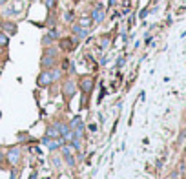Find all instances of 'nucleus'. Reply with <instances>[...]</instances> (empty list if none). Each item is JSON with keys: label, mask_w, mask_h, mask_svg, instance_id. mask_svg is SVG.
I'll use <instances>...</instances> for the list:
<instances>
[{"label": "nucleus", "mask_w": 186, "mask_h": 179, "mask_svg": "<svg viewBox=\"0 0 186 179\" xmlns=\"http://www.w3.org/2000/svg\"><path fill=\"white\" fill-rule=\"evenodd\" d=\"M42 144H46L49 150H57L64 144V139L62 137H57V139H49V137H44L42 139Z\"/></svg>", "instance_id": "1"}, {"label": "nucleus", "mask_w": 186, "mask_h": 179, "mask_svg": "<svg viewBox=\"0 0 186 179\" xmlns=\"http://www.w3.org/2000/svg\"><path fill=\"white\" fill-rule=\"evenodd\" d=\"M53 82V77H51V71H48V70H44L40 75H38V79H37V84L42 88V86H49V84Z\"/></svg>", "instance_id": "2"}, {"label": "nucleus", "mask_w": 186, "mask_h": 179, "mask_svg": "<svg viewBox=\"0 0 186 179\" xmlns=\"http://www.w3.org/2000/svg\"><path fill=\"white\" fill-rule=\"evenodd\" d=\"M91 20H93V22H97V24H101L102 20H104V9H102V6H97L93 11H91Z\"/></svg>", "instance_id": "3"}, {"label": "nucleus", "mask_w": 186, "mask_h": 179, "mask_svg": "<svg viewBox=\"0 0 186 179\" xmlns=\"http://www.w3.org/2000/svg\"><path fill=\"white\" fill-rule=\"evenodd\" d=\"M91 88H93V79H91V77H82V79H80V90H82L84 93H90Z\"/></svg>", "instance_id": "4"}, {"label": "nucleus", "mask_w": 186, "mask_h": 179, "mask_svg": "<svg viewBox=\"0 0 186 179\" xmlns=\"http://www.w3.org/2000/svg\"><path fill=\"white\" fill-rule=\"evenodd\" d=\"M64 95L66 97H73L75 95V91H77V84L75 82H71V80H68V82H64Z\"/></svg>", "instance_id": "5"}, {"label": "nucleus", "mask_w": 186, "mask_h": 179, "mask_svg": "<svg viewBox=\"0 0 186 179\" xmlns=\"http://www.w3.org/2000/svg\"><path fill=\"white\" fill-rule=\"evenodd\" d=\"M71 31L79 37V38H86L88 37V33H90V29L88 28H82V26H79V24H75L73 28H71Z\"/></svg>", "instance_id": "6"}, {"label": "nucleus", "mask_w": 186, "mask_h": 179, "mask_svg": "<svg viewBox=\"0 0 186 179\" xmlns=\"http://www.w3.org/2000/svg\"><path fill=\"white\" fill-rule=\"evenodd\" d=\"M55 57H57V55H44L42 57V60H40V64H42V68H51L53 64H55Z\"/></svg>", "instance_id": "7"}, {"label": "nucleus", "mask_w": 186, "mask_h": 179, "mask_svg": "<svg viewBox=\"0 0 186 179\" xmlns=\"http://www.w3.org/2000/svg\"><path fill=\"white\" fill-rule=\"evenodd\" d=\"M46 137H49V139H57V137H60V133H59V128H57V126H48V130H46Z\"/></svg>", "instance_id": "8"}, {"label": "nucleus", "mask_w": 186, "mask_h": 179, "mask_svg": "<svg viewBox=\"0 0 186 179\" xmlns=\"http://www.w3.org/2000/svg\"><path fill=\"white\" fill-rule=\"evenodd\" d=\"M7 159H9V163L17 165L18 159H20V152H18L17 148H15V150H9V152H7Z\"/></svg>", "instance_id": "9"}, {"label": "nucleus", "mask_w": 186, "mask_h": 179, "mask_svg": "<svg viewBox=\"0 0 186 179\" xmlns=\"http://www.w3.org/2000/svg\"><path fill=\"white\" fill-rule=\"evenodd\" d=\"M62 48L64 49H75L77 48V38H64L62 40Z\"/></svg>", "instance_id": "10"}, {"label": "nucleus", "mask_w": 186, "mask_h": 179, "mask_svg": "<svg viewBox=\"0 0 186 179\" xmlns=\"http://www.w3.org/2000/svg\"><path fill=\"white\" fill-rule=\"evenodd\" d=\"M2 28H4V31L7 35H15L17 33V24H13V22H4Z\"/></svg>", "instance_id": "11"}, {"label": "nucleus", "mask_w": 186, "mask_h": 179, "mask_svg": "<svg viewBox=\"0 0 186 179\" xmlns=\"http://www.w3.org/2000/svg\"><path fill=\"white\" fill-rule=\"evenodd\" d=\"M57 128H59V133H60V137H64V135H66V133H68V132L71 130L69 126H68V124H64V122H59V124H57Z\"/></svg>", "instance_id": "12"}, {"label": "nucleus", "mask_w": 186, "mask_h": 179, "mask_svg": "<svg viewBox=\"0 0 186 179\" xmlns=\"http://www.w3.org/2000/svg\"><path fill=\"white\" fill-rule=\"evenodd\" d=\"M93 22L91 20V17H82L80 20H79V26H82V28H90V24Z\"/></svg>", "instance_id": "13"}, {"label": "nucleus", "mask_w": 186, "mask_h": 179, "mask_svg": "<svg viewBox=\"0 0 186 179\" xmlns=\"http://www.w3.org/2000/svg\"><path fill=\"white\" fill-rule=\"evenodd\" d=\"M7 42H9L7 35H6V33H0V48H6V46H7Z\"/></svg>", "instance_id": "14"}, {"label": "nucleus", "mask_w": 186, "mask_h": 179, "mask_svg": "<svg viewBox=\"0 0 186 179\" xmlns=\"http://www.w3.org/2000/svg\"><path fill=\"white\" fill-rule=\"evenodd\" d=\"M53 40H55V38H53V37H51V35L48 33L46 37L42 38V44H44V46H51V44H53Z\"/></svg>", "instance_id": "15"}, {"label": "nucleus", "mask_w": 186, "mask_h": 179, "mask_svg": "<svg viewBox=\"0 0 186 179\" xmlns=\"http://www.w3.org/2000/svg\"><path fill=\"white\" fill-rule=\"evenodd\" d=\"M44 6H46L48 9H53L55 6H57V0H44Z\"/></svg>", "instance_id": "16"}, {"label": "nucleus", "mask_w": 186, "mask_h": 179, "mask_svg": "<svg viewBox=\"0 0 186 179\" xmlns=\"http://www.w3.org/2000/svg\"><path fill=\"white\" fill-rule=\"evenodd\" d=\"M80 124V117H79V115H75V117L71 119V128H75V126H79Z\"/></svg>", "instance_id": "17"}, {"label": "nucleus", "mask_w": 186, "mask_h": 179, "mask_svg": "<svg viewBox=\"0 0 186 179\" xmlns=\"http://www.w3.org/2000/svg\"><path fill=\"white\" fill-rule=\"evenodd\" d=\"M66 157V163H68L69 166H73L75 165V159H73V154H69V155H64Z\"/></svg>", "instance_id": "18"}, {"label": "nucleus", "mask_w": 186, "mask_h": 179, "mask_svg": "<svg viewBox=\"0 0 186 179\" xmlns=\"http://www.w3.org/2000/svg\"><path fill=\"white\" fill-rule=\"evenodd\" d=\"M64 20H66V22H73V11H68V13H66V15H64Z\"/></svg>", "instance_id": "19"}, {"label": "nucleus", "mask_w": 186, "mask_h": 179, "mask_svg": "<svg viewBox=\"0 0 186 179\" xmlns=\"http://www.w3.org/2000/svg\"><path fill=\"white\" fill-rule=\"evenodd\" d=\"M51 77H53V80H57L60 77V71L59 70H51Z\"/></svg>", "instance_id": "20"}, {"label": "nucleus", "mask_w": 186, "mask_h": 179, "mask_svg": "<svg viewBox=\"0 0 186 179\" xmlns=\"http://www.w3.org/2000/svg\"><path fill=\"white\" fill-rule=\"evenodd\" d=\"M18 177V174H17V170H13V174H11V179H17Z\"/></svg>", "instance_id": "21"}]
</instances>
